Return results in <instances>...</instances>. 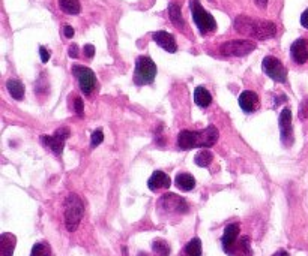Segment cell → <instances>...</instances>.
<instances>
[{
    "mask_svg": "<svg viewBox=\"0 0 308 256\" xmlns=\"http://www.w3.org/2000/svg\"><path fill=\"white\" fill-rule=\"evenodd\" d=\"M212 159H213V154H212L207 148H202V150L196 154L194 162H196V165H199V166H202V168H206V166L210 165Z\"/></svg>",
    "mask_w": 308,
    "mask_h": 256,
    "instance_id": "603a6c76",
    "label": "cell"
},
{
    "mask_svg": "<svg viewBox=\"0 0 308 256\" xmlns=\"http://www.w3.org/2000/svg\"><path fill=\"white\" fill-rule=\"evenodd\" d=\"M185 253L188 256H202V241H200V238H193L185 246Z\"/></svg>",
    "mask_w": 308,
    "mask_h": 256,
    "instance_id": "cb8c5ba5",
    "label": "cell"
},
{
    "mask_svg": "<svg viewBox=\"0 0 308 256\" xmlns=\"http://www.w3.org/2000/svg\"><path fill=\"white\" fill-rule=\"evenodd\" d=\"M158 207H160V210H163L166 213H176V214H185L190 210L187 201L175 193H166L160 199Z\"/></svg>",
    "mask_w": 308,
    "mask_h": 256,
    "instance_id": "9c48e42d",
    "label": "cell"
},
{
    "mask_svg": "<svg viewBox=\"0 0 308 256\" xmlns=\"http://www.w3.org/2000/svg\"><path fill=\"white\" fill-rule=\"evenodd\" d=\"M278 126H280V132H281V139L284 144H290L292 142V135H293V129H292V111L290 108H284L280 114L278 119Z\"/></svg>",
    "mask_w": 308,
    "mask_h": 256,
    "instance_id": "8fae6325",
    "label": "cell"
},
{
    "mask_svg": "<svg viewBox=\"0 0 308 256\" xmlns=\"http://www.w3.org/2000/svg\"><path fill=\"white\" fill-rule=\"evenodd\" d=\"M83 51H85V56H86L88 59H92V57L95 56V47H94L92 44H88V45H85Z\"/></svg>",
    "mask_w": 308,
    "mask_h": 256,
    "instance_id": "f546056e",
    "label": "cell"
},
{
    "mask_svg": "<svg viewBox=\"0 0 308 256\" xmlns=\"http://www.w3.org/2000/svg\"><path fill=\"white\" fill-rule=\"evenodd\" d=\"M74 108H75L77 114H79L80 117L83 116L85 107H83V101H82V98H75V99H74Z\"/></svg>",
    "mask_w": 308,
    "mask_h": 256,
    "instance_id": "83f0119b",
    "label": "cell"
},
{
    "mask_svg": "<svg viewBox=\"0 0 308 256\" xmlns=\"http://www.w3.org/2000/svg\"><path fill=\"white\" fill-rule=\"evenodd\" d=\"M152 250L160 256H169L170 255V246L164 240H155L152 243Z\"/></svg>",
    "mask_w": 308,
    "mask_h": 256,
    "instance_id": "d4e9b609",
    "label": "cell"
},
{
    "mask_svg": "<svg viewBox=\"0 0 308 256\" xmlns=\"http://www.w3.org/2000/svg\"><path fill=\"white\" fill-rule=\"evenodd\" d=\"M15 244H17L15 235H12L9 232H5V234L0 235V252H2V256H12Z\"/></svg>",
    "mask_w": 308,
    "mask_h": 256,
    "instance_id": "e0dca14e",
    "label": "cell"
},
{
    "mask_svg": "<svg viewBox=\"0 0 308 256\" xmlns=\"http://www.w3.org/2000/svg\"><path fill=\"white\" fill-rule=\"evenodd\" d=\"M30 256H51V249L47 243H36L32 247Z\"/></svg>",
    "mask_w": 308,
    "mask_h": 256,
    "instance_id": "484cf974",
    "label": "cell"
},
{
    "mask_svg": "<svg viewBox=\"0 0 308 256\" xmlns=\"http://www.w3.org/2000/svg\"><path fill=\"white\" fill-rule=\"evenodd\" d=\"M140 255H141V256H147V255H146V253H144V255H143V253H140Z\"/></svg>",
    "mask_w": 308,
    "mask_h": 256,
    "instance_id": "d590c367",
    "label": "cell"
},
{
    "mask_svg": "<svg viewBox=\"0 0 308 256\" xmlns=\"http://www.w3.org/2000/svg\"><path fill=\"white\" fill-rule=\"evenodd\" d=\"M103 141H104V133H103L101 129H97V130L92 133V138H91V144H92V147L100 145Z\"/></svg>",
    "mask_w": 308,
    "mask_h": 256,
    "instance_id": "4316f807",
    "label": "cell"
},
{
    "mask_svg": "<svg viewBox=\"0 0 308 256\" xmlns=\"http://www.w3.org/2000/svg\"><path fill=\"white\" fill-rule=\"evenodd\" d=\"M74 33H75V30H74L71 26H68V24H66V26L63 27V35H65V38L71 39V38L74 36Z\"/></svg>",
    "mask_w": 308,
    "mask_h": 256,
    "instance_id": "1f68e13d",
    "label": "cell"
},
{
    "mask_svg": "<svg viewBox=\"0 0 308 256\" xmlns=\"http://www.w3.org/2000/svg\"><path fill=\"white\" fill-rule=\"evenodd\" d=\"M59 6L65 14H69V15H79L82 11L79 0H59Z\"/></svg>",
    "mask_w": 308,
    "mask_h": 256,
    "instance_id": "7402d4cb",
    "label": "cell"
},
{
    "mask_svg": "<svg viewBox=\"0 0 308 256\" xmlns=\"http://www.w3.org/2000/svg\"><path fill=\"white\" fill-rule=\"evenodd\" d=\"M152 39L155 44H158L161 48H164L167 53H176L178 51V44L176 39L172 33L166 30H158L152 33Z\"/></svg>",
    "mask_w": 308,
    "mask_h": 256,
    "instance_id": "7c38bea8",
    "label": "cell"
},
{
    "mask_svg": "<svg viewBox=\"0 0 308 256\" xmlns=\"http://www.w3.org/2000/svg\"><path fill=\"white\" fill-rule=\"evenodd\" d=\"M272 256H290L286 250H280V252H277L275 255H272Z\"/></svg>",
    "mask_w": 308,
    "mask_h": 256,
    "instance_id": "e575fe53",
    "label": "cell"
},
{
    "mask_svg": "<svg viewBox=\"0 0 308 256\" xmlns=\"http://www.w3.org/2000/svg\"><path fill=\"white\" fill-rule=\"evenodd\" d=\"M157 76V64L147 56H140L135 62V72H134V82L137 85L152 84Z\"/></svg>",
    "mask_w": 308,
    "mask_h": 256,
    "instance_id": "277c9868",
    "label": "cell"
},
{
    "mask_svg": "<svg viewBox=\"0 0 308 256\" xmlns=\"http://www.w3.org/2000/svg\"><path fill=\"white\" fill-rule=\"evenodd\" d=\"M256 5L260 8V9H265L268 6V0H256Z\"/></svg>",
    "mask_w": 308,
    "mask_h": 256,
    "instance_id": "836d02e7",
    "label": "cell"
},
{
    "mask_svg": "<svg viewBox=\"0 0 308 256\" xmlns=\"http://www.w3.org/2000/svg\"><path fill=\"white\" fill-rule=\"evenodd\" d=\"M170 185H172L170 177L166 173H163V171H155V173L150 176L149 182H147L149 189L153 191V192L160 191V189H169Z\"/></svg>",
    "mask_w": 308,
    "mask_h": 256,
    "instance_id": "2e32d148",
    "label": "cell"
},
{
    "mask_svg": "<svg viewBox=\"0 0 308 256\" xmlns=\"http://www.w3.org/2000/svg\"><path fill=\"white\" fill-rule=\"evenodd\" d=\"M194 102H196L199 107H202V108H206V107L210 105L212 96H210V93L203 87V85H200V87H197V89L194 90Z\"/></svg>",
    "mask_w": 308,
    "mask_h": 256,
    "instance_id": "44dd1931",
    "label": "cell"
},
{
    "mask_svg": "<svg viewBox=\"0 0 308 256\" xmlns=\"http://www.w3.org/2000/svg\"><path fill=\"white\" fill-rule=\"evenodd\" d=\"M176 186L184 191V192H190L196 188V179L191 176V174H187V173H182V174H178L176 176V180H175Z\"/></svg>",
    "mask_w": 308,
    "mask_h": 256,
    "instance_id": "ffe728a7",
    "label": "cell"
},
{
    "mask_svg": "<svg viewBox=\"0 0 308 256\" xmlns=\"http://www.w3.org/2000/svg\"><path fill=\"white\" fill-rule=\"evenodd\" d=\"M72 73L75 75L77 79H79L80 89L85 95H91L97 89V76H95L92 69H89L86 66H80V64H74Z\"/></svg>",
    "mask_w": 308,
    "mask_h": 256,
    "instance_id": "52a82bcc",
    "label": "cell"
},
{
    "mask_svg": "<svg viewBox=\"0 0 308 256\" xmlns=\"http://www.w3.org/2000/svg\"><path fill=\"white\" fill-rule=\"evenodd\" d=\"M218 139V129L207 126L203 130H181L178 135V147L181 150H191L196 147H212Z\"/></svg>",
    "mask_w": 308,
    "mask_h": 256,
    "instance_id": "7a4b0ae2",
    "label": "cell"
},
{
    "mask_svg": "<svg viewBox=\"0 0 308 256\" xmlns=\"http://www.w3.org/2000/svg\"><path fill=\"white\" fill-rule=\"evenodd\" d=\"M169 17H170L172 23L175 24V27H178V29H184L185 27V21H184V17H182L181 6L176 2H172L169 5Z\"/></svg>",
    "mask_w": 308,
    "mask_h": 256,
    "instance_id": "d6986e66",
    "label": "cell"
},
{
    "mask_svg": "<svg viewBox=\"0 0 308 256\" xmlns=\"http://www.w3.org/2000/svg\"><path fill=\"white\" fill-rule=\"evenodd\" d=\"M257 45L253 41L248 39H236V41H227L219 47L221 54L230 56V57H242L254 51Z\"/></svg>",
    "mask_w": 308,
    "mask_h": 256,
    "instance_id": "8992f818",
    "label": "cell"
},
{
    "mask_svg": "<svg viewBox=\"0 0 308 256\" xmlns=\"http://www.w3.org/2000/svg\"><path fill=\"white\" fill-rule=\"evenodd\" d=\"M239 107L242 108V111L245 113H254L257 111L259 105H260V101H259V95L256 92H251V90H245L239 95Z\"/></svg>",
    "mask_w": 308,
    "mask_h": 256,
    "instance_id": "5bb4252c",
    "label": "cell"
},
{
    "mask_svg": "<svg viewBox=\"0 0 308 256\" xmlns=\"http://www.w3.org/2000/svg\"><path fill=\"white\" fill-rule=\"evenodd\" d=\"M68 54H69V57H71V59H77V57H79V47H77L75 44H72V45L69 47Z\"/></svg>",
    "mask_w": 308,
    "mask_h": 256,
    "instance_id": "4dcf8cb0",
    "label": "cell"
},
{
    "mask_svg": "<svg viewBox=\"0 0 308 256\" xmlns=\"http://www.w3.org/2000/svg\"><path fill=\"white\" fill-rule=\"evenodd\" d=\"M238 235H239V225L238 223H232V225L225 226L221 241H222V247L227 253H232Z\"/></svg>",
    "mask_w": 308,
    "mask_h": 256,
    "instance_id": "9a60e30c",
    "label": "cell"
},
{
    "mask_svg": "<svg viewBox=\"0 0 308 256\" xmlns=\"http://www.w3.org/2000/svg\"><path fill=\"white\" fill-rule=\"evenodd\" d=\"M85 214V204L75 193H71L65 201V225L69 232L79 228Z\"/></svg>",
    "mask_w": 308,
    "mask_h": 256,
    "instance_id": "3957f363",
    "label": "cell"
},
{
    "mask_svg": "<svg viewBox=\"0 0 308 256\" xmlns=\"http://www.w3.org/2000/svg\"><path fill=\"white\" fill-rule=\"evenodd\" d=\"M262 69L271 79L277 82H286L287 79V69L277 57H272V56L265 57L262 62Z\"/></svg>",
    "mask_w": 308,
    "mask_h": 256,
    "instance_id": "ba28073f",
    "label": "cell"
},
{
    "mask_svg": "<svg viewBox=\"0 0 308 256\" xmlns=\"http://www.w3.org/2000/svg\"><path fill=\"white\" fill-rule=\"evenodd\" d=\"M301 24H302V27L308 29V9H305V11L302 12V15H301Z\"/></svg>",
    "mask_w": 308,
    "mask_h": 256,
    "instance_id": "d6a6232c",
    "label": "cell"
},
{
    "mask_svg": "<svg viewBox=\"0 0 308 256\" xmlns=\"http://www.w3.org/2000/svg\"><path fill=\"white\" fill-rule=\"evenodd\" d=\"M39 54H41V60H42V63H47V62L50 60V57H51L50 51H48L45 47H39Z\"/></svg>",
    "mask_w": 308,
    "mask_h": 256,
    "instance_id": "f1b7e54d",
    "label": "cell"
},
{
    "mask_svg": "<svg viewBox=\"0 0 308 256\" xmlns=\"http://www.w3.org/2000/svg\"><path fill=\"white\" fill-rule=\"evenodd\" d=\"M235 30L239 35L254 39H269L277 35V26L268 20H256L247 15H239L233 23Z\"/></svg>",
    "mask_w": 308,
    "mask_h": 256,
    "instance_id": "6da1fadb",
    "label": "cell"
},
{
    "mask_svg": "<svg viewBox=\"0 0 308 256\" xmlns=\"http://www.w3.org/2000/svg\"><path fill=\"white\" fill-rule=\"evenodd\" d=\"M6 89L9 92V95L15 99V101H21L24 98V85L20 79L11 78L6 82Z\"/></svg>",
    "mask_w": 308,
    "mask_h": 256,
    "instance_id": "ac0fdd59",
    "label": "cell"
},
{
    "mask_svg": "<svg viewBox=\"0 0 308 256\" xmlns=\"http://www.w3.org/2000/svg\"><path fill=\"white\" fill-rule=\"evenodd\" d=\"M290 56L298 64H304L308 60V41L305 38L296 39L290 47Z\"/></svg>",
    "mask_w": 308,
    "mask_h": 256,
    "instance_id": "4fadbf2b",
    "label": "cell"
},
{
    "mask_svg": "<svg viewBox=\"0 0 308 256\" xmlns=\"http://www.w3.org/2000/svg\"><path fill=\"white\" fill-rule=\"evenodd\" d=\"M71 132L68 128H60L54 132V135H44L41 138V141L54 153V154H62L63 151V145H65V141L69 138Z\"/></svg>",
    "mask_w": 308,
    "mask_h": 256,
    "instance_id": "30bf717a",
    "label": "cell"
},
{
    "mask_svg": "<svg viewBox=\"0 0 308 256\" xmlns=\"http://www.w3.org/2000/svg\"><path fill=\"white\" fill-rule=\"evenodd\" d=\"M190 8H191V14H193V20L196 23V26L199 27L202 35H207L210 32L216 30V21L215 18L205 11V8L200 5L199 0H191L190 2Z\"/></svg>",
    "mask_w": 308,
    "mask_h": 256,
    "instance_id": "5b68a950",
    "label": "cell"
}]
</instances>
